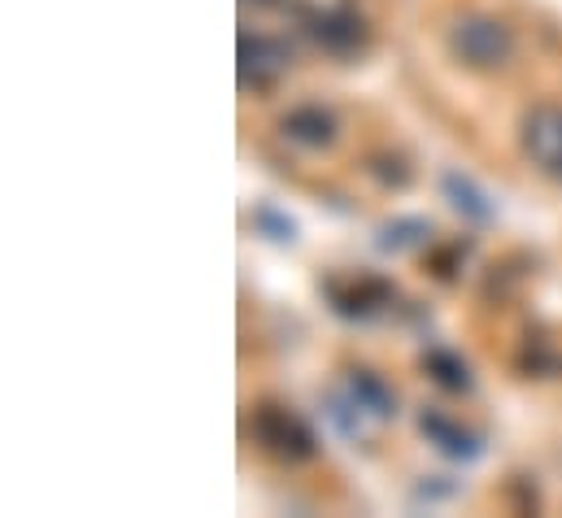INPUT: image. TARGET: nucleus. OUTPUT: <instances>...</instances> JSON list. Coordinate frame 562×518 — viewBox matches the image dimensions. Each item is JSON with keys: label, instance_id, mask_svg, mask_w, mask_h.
<instances>
[{"label": "nucleus", "instance_id": "nucleus-1", "mask_svg": "<svg viewBox=\"0 0 562 518\" xmlns=\"http://www.w3.org/2000/svg\"><path fill=\"white\" fill-rule=\"evenodd\" d=\"M449 53L467 70H502L515 53V35L493 13H462L449 26Z\"/></svg>", "mask_w": 562, "mask_h": 518}, {"label": "nucleus", "instance_id": "nucleus-2", "mask_svg": "<svg viewBox=\"0 0 562 518\" xmlns=\"http://www.w3.org/2000/svg\"><path fill=\"white\" fill-rule=\"evenodd\" d=\"M524 153L532 166L562 183V105H537L524 119Z\"/></svg>", "mask_w": 562, "mask_h": 518}, {"label": "nucleus", "instance_id": "nucleus-3", "mask_svg": "<svg viewBox=\"0 0 562 518\" xmlns=\"http://www.w3.org/2000/svg\"><path fill=\"white\" fill-rule=\"evenodd\" d=\"M254 436L280 458H310L314 453V436L305 431V423L292 418L288 409H276V405H262L254 414Z\"/></svg>", "mask_w": 562, "mask_h": 518}, {"label": "nucleus", "instance_id": "nucleus-4", "mask_svg": "<svg viewBox=\"0 0 562 518\" xmlns=\"http://www.w3.org/2000/svg\"><path fill=\"white\" fill-rule=\"evenodd\" d=\"M288 48L271 35H240V83L245 88H271L288 70Z\"/></svg>", "mask_w": 562, "mask_h": 518}, {"label": "nucleus", "instance_id": "nucleus-5", "mask_svg": "<svg viewBox=\"0 0 562 518\" xmlns=\"http://www.w3.org/2000/svg\"><path fill=\"white\" fill-rule=\"evenodd\" d=\"M310 35H314L327 53L349 57V53H358V48L367 44V22H362L353 9H318V13L310 18Z\"/></svg>", "mask_w": 562, "mask_h": 518}, {"label": "nucleus", "instance_id": "nucleus-6", "mask_svg": "<svg viewBox=\"0 0 562 518\" xmlns=\"http://www.w3.org/2000/svg\"><path fill=\"white\" fill-rule=\"evenodd\" d=\"M283 135L301 148H331L336 144V119L323 105H296L283 119Z\"/></svg>", "mask_w": 562, "mask_h": 518}, {"label": "nucleus", "instance_id": "nucleus-7", "mask_svg": "<svg viewBox=\"0 0 562 518\" xmlns=\"http://www.w3.org/2000/svg\"><path fill=\"white\" fill-rule=\"evenodd\" d=\"M423 436L445 453V458H458V462H471L475 453H480V444H475V436H467L458 423H449L445 414H423L419 418Z\"/></svg>", "mask_w": 562, "mask_h": 518}, {"label": "nucleus", "instance_id": "nucleus-8", "mask_svg": "<svg viewBox=\"0 0 562 518\" xmlns=\"http://www.w3.org/2000/svg\"><path fill=\"white\" fill-rule=\"evenodd\" d=\"M349 396H353L358 409H367V414H375V418H389V414L397 409L393 388H389L380 375H371V371H353V375H349Z\"/></svg>", "mask_w": 562, "mask_h": 518}, {"label": "nucleus", "instance_id": "nucleus-9", "mask_svg": "<svg viewBox=\"0 0 562 518\" xmlns=\"http://www.w3.org/2000/svg\"><path fill=\"white\" fill-rule=\"evenodd\" d=\"M445 192H449L453 205H458L462 214H471L475 223H488V218H493V205H484V196L475 192L471 179H462V174H445Z\"/></svg>", "mask_w": 562, "mask_h": 518}, {"label": "nucleus", "instance_id": "nucleus-10", "mask_svg": "<svg viewBox=\"0 0 562 518\" xmlns=\"http://www.w3.org/2000/svg\"><path fill=\"white\" fill-rule=\"evenodd\" d=\"M427 371H431V380H436L440 388H449V392L471 388V371H467V362L453 358V353H427Z\"/></svg>", "mask_w": 562, "mask_h": 518}, {"label": "nucleus", "instance_id": "nucleus-11", "mask_svg": "<svg viewBox=\"0 0 562 518\" xmlns=\"http://www.w3.org/2000/svg\"><path fill=\"white\" fill-rule=\"evenodd\" d=\"M258 4H271V0H258Z\"/></svg>", "mask_w": 562, "mask_h": 518}]
</instances>
